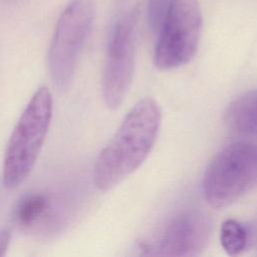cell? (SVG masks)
I'll use <instances>...</instances> for the list:
<instances>
[{"mask_svg":"<svg viewBox=\"0 0 257 257\" xmlns=\"http://www.w3.org/2000/svg\"><path fill=\"white\" fill-rule=\"evenodd\" d=\"M47 209V200L41 195L26 197L18 205L16 218L22 225H30L44 214Z\"/></svg>","mask_w":257,"mask_h":257,"instance_id":"30bf717a","label":"cell"},{"mask_svg":"<svg viewBox=\"0 0 257 257\" xmlns=\"http://www.w3.org/2000/svg\"><path fill=\"white\" fill-rule=\"evenodd\" d=\"M202 31L198 0H172L155 47L154 63L162 70L189 62L195 55Z\"/></svg>","mask_w":257,"mask_h":257,"instance_id":"5b68a950","label":"cell"},{"mask_svg":"<svg viewBox=\"0 0 257 257\" xmlns=\"http://www.w3.org/2000/svg\"><path fill=\"white\" fill-rule=\"evenodd\" d=\"M211 223L200 211H185L175 216L164 228L159 242V254L189 257L199 255L207 246Z\"/></svg>","mask_w":257,"mask_h":257,"instance_id":"52a82bcc","label":"cell"},{"mask_svg":"<svg viewBox=\"0 0 257 257\" xmlns=\"http://www.w3.org/2000/svg\"><path fill=\"white\" fill-rule=\"evenodd\" d=\"M162 123V109L152 97L140 99L98 154L93 165V183L106 192L134 173L150 155Z\"/></svg>","mask_w":257,"mask_h":257,"instance_id":"6da1fadb","label":"cell"},{"mask_svg":"<svg viewBox=\"0 0 257 257\" xmlns=\"http://www.w3.org/2000/svg\"><path fill=\"white\" fill-rule=\"evenodd\" d=\"M248 235L244 226L235 219H227L221 226L220 240L223 249L229 255H238L246 247Z\"/></svg>","mask_w":257,"mask_h":257,"instance_id":"9c48e42d","label":"cell"},{"mask_svg":"<svg viewBox=\"0 0 257 257\" xmlns=\"http://www.w3.org/2000/svg\"><path fill=\"white\" fill-rule=\"evenodd\" d=\"M224 121L233 132L257 135V88L233 99L226 107Z\"/></svg>","mask_w":257,"mask_h":257,"instance_id":"ba28073f","label":"cell"},{"mask_svg":"<svg viewBox=\"0 0 257 257\" xmlns=\"http://www.w3.org/2000/svg\"><path fill=\"white\" fill-rule=\"evenodd\" d=\"M53 111V99L46 86H40L29 99L15 124L3 161V184L17 188L31 173L48 133Z\"/></svg>","mask_w":257,"mask_h":257,"instance_id":"7a4b0ae2","label":"cell"},{"mask_svg":"<svg viewBox=\"0 0 257 257\" xmlns=\"http://www.w3.org/2000/svg\"><path fill=\"white\" fill-rule=\"evenodd\" d=\"M10 242V232L7 229L0 228V257L6 254Z\"/></svg>","mask_w":257,"mask_h":257,"instance_id":"7c38bea8","label":"cell"},{"mask_svg":"<svg viewBox=\"0 0 257 257\" xmlns=\"http://www.w3.org/2000/svg\"><path fill=\"white\" fill-rule=\"evenodd\" d=\"M257 187V145L238 142L218 152L207 166L202 190L214 208L227 207Z\"/></svg>","mask_w":257,"mask_h":257,"instance_id":"3957f363","label":"cell"},{"mask_svg":"<svg viewBox=\"0 0 257 257\" xmlns=\"http://www.w3.org/2000/svg\"><path fill=\"white\" fill-rule=\"evenodd\" d=\"M139 12L133 8L122 13L109 32L101 76V94L107 107H118L130 89L136 53Z\"/></svg>","mask_w":257,"mask_h":257,"instance_id":"8992f818","label":"cell"},{"mask_svg":"<svg viewBox=\"0 0 257 257\" xmlns=\"http://www.w3.org/2000/svg\"><path fill=\"white\" fill-rule=\"evenodd\" d=\"M171 3L172 0H148V17L154 30H160Z\"/></svg>","mask_w":257,"mask_h":257,"instance_id":"8fae6325","label":"cell"},{"mask_svg":"<svg viewBox=\"0 0 257 257\" xmlns=\"http://www.w3.org/2000/svg\"><path fill=\"white\" fill-rule=\"evenodd\" d=\"M93 0H71L61 12L48 49V71L59 90L67 89L94 19Z\"/></svg>","mask_w":257,"mask_h":257,"instance_id":"277c9868","label":"cell"}]
</instances>
